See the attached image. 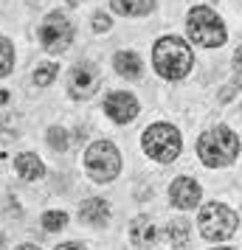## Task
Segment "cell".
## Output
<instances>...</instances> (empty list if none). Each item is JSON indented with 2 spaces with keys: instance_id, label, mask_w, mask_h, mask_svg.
<instances>
[{
  "instance_id": "cell-14",
  "label": "cell",
  "mask_w": 242,
  "mask_h": 250,
  "mask_svg": "<svg viewBox=\"0 0 242 250\" xmlns=\"http://www.w3.org/2000/svg\"><path fill=\"white\" fill-rule=\"evenodd\" d=\"M113 68L118 76H127V79H138L141 76V59L132 51H118L113 57Z\"/></svg>"
},
{
  "instance_id": "cell-9",
  "label": "cell",
  "mask_w": 242,
  "mask_h": 250,
  "mask_svg": "<svg viewBox=\"0 0 242 250\" xmlns=\"http://www.w3.org/2000/svg\"><path fill=\"white\" fill-rule=\"evenodd\" d=\"M104 113L113 118L115 124H130L135 115H138V102L132 93H121L115 90L104 99Z\"/></svg>"
},
{
  "instance_id": "cell-3",
  "label": "cell",
  "mask_w": 242,
  "mask_h": 250,
  "mask_svg": "<svg viewBox=\"0 0 242 250\" xmlns=\"http://www.w3.org/2000/svg\"><path fill=\"white\" fill-rule=\"evenodd\" d=\"M186 31L192 37V42L200 48H220L225 42V25L208 6H195L186 14Z\"/></svg>"
},
{
  "instance_id": "cell-4",
  "label": "cell",
  "mask_w": 242,
  "mask_h": 250,
  "mask_svg": "<svg viewBox=\"0 0 242 250\" xmlns=\"http://www.w3.org/2000/svg\"><path fill=\"white\" fill-rule=\"evenodd\" d=\"M144 152L150 155L152 160L158 163H172L180 149H183V141H180V132L175 129L172 124H152L144 129Z\"/></svg>"
},
{
  "instance_id": "cell-22",
  "label": "cell",
  "mask_w": 242,
  "mask_h": 250,
  "mask_svg": "<svg viewBox=\"0 0 242 250\" xmlns=\"http://www.w3.org/2000/svg\"><path fill=\"white\" fill-rule=\"evenodd\" d=\"M57 250H88L85 245H76V242H65V245H59Z\"/></svg>"
},
{
  "instance_id": "cell-8",
  "label": "cell",
  "mask_w": 242,
  "mask_h": 250,
  "mask_svg": "<svg viewBox=\"0 0 242 250\" xmlns=\"http://www.w3.org/2000/svg\"><path fill=\"white\" fill-rule=\"evenodd\" d=\"M99 84H102V73H99V68L93 62L73 65V70L68 76V90L73 99H90L93 93L99 90Z\"/></svg>"
},
{
  "instance_id": "cell-27",
  "label": "cell",
  "mask_w": 242,
  "mask_h": 250,
  "mask_svg": "<svg viewBox=\"0 0 242 250\" xmlns=\"http://www.w3.org/2000/svg\"><path fill=\"white\" fill-rule=\"evenodd\" d=\"M217 250H237V248H217Z\"/></svg>"
},
{
  "instance_id": "cell-16",
  "label": "cell",
  "mask_w": 242,
  "mask_h": 250,
  "mask_svg": "<svg viewBox=\"0 0 242 250\" xmlns=\"http://www.w3.org/2000/svg\"><path fill=\"white\" fill-rule=\"evenodd\" d=\"M189 236H192V225H189L186 219H175V222H169V228H166V239H169L172 248H186V245H189Z\"/></svg>"
},
{
  "instance_id": "cell-10",
  "label": "cell",
  "mask_w": 242,
  "mask_h": 250,
  "mask_svg": "<svg viewBox=\"0 0 242 250\" xmlns=\"http://www.w3.org/2000/svg\"><path fill=\"white\" fill-rule=\"evenodd\" d=\"M200 197H203V191H200L197 180H192V177H177V180H172V186H169V203H172L175 208L189 211V208L200 205Z\"/></svg>"
},
{
  "instance_id": "cell-13",
  "label": "cell",
  "mask_w": 242,
  "mask_h": 250,
  "mask_svg": "<svg viewBox=\"0 0 242 250\" xmlns=\"http://www.w3.org/2000/svg\"><path fill=\"white\" fill-rule=\"evenodd\" d=\"M14 169H17V174H20L23 180H40V177L45 174V166H43V160L37 158L34 152L17 155V158H14Z\"/></svg>"
},
{
  "instance_id": "cell-23",
  "label": "cell",
  "mask_w": 242,
  "mask_h": 250,
  "mask_svg": "<svg viewBox=\"0 0 242 250\" xmlns=\"http://www.w3.org/2000/svg\"><path fill=\"white\" fill-rule=\"evenodd\" d=\"M234 68H237V70H242V45L237 48V54H234Z\"/></svg>"
},
{
  "instance_id": "cell-17",
  "label": "cell",
  "mask_w": 242,
  "mask_h": 250,
  "mask_svg": "<svg viewBox=\"0 0 242 250\" xmlns=\"http://www.w3.org/2000/svg\"><path fill=\"white\" fill-rule=\"evenodd\" d=\"M12 68H14V45L6 37H0V76H9Z\"/></svg>"
},
{
  "instance_id": "cell-11",
  "label": "cell",
  "mask_w": 242,
  "mask_h": 250,
  "mask_svg": "<svg viewBox=\"0 0 242 250\" xmlns=\"http://www.w3.org/2000/svg\"><path fill=\"white\" fill-rule=\"evenodd\" d=\"M130 242L138 250H150L155 245V225L150 216H135L130 222Z\"/></svg>"
},
{
  "instance_id": "cell-18",
  "label": "cell",
  "mask_w": 242,
  "mask_h": 250,
  "mask_svg": "<svg viewBox=\"0 0 242 250\" xmlns=\"http://www.w3.org/2000/svg\"><path fill=\"white\" fill-rule=\"evenodd\" d=\"M68 225V214L65 211H45L43 214V228L45 230H62Z\"/></svg>"
},
{
  "instance_id": "cell-7",
  "label": "cell",
  "mask_w": 242,
  "mask_h": 250,
  "mask_svg": "<svg viewBox=\"0 0 242 250\" xmlns=\"http://www.w3.org/2000/svg\"><path fill=\"white\" fill-rule=\"evenodd\" d=\"M40 40H43L48 54H62L73 42V25L68 23L65 14H59V12L48 14L43 20V25H40Z\"/></svg>"
},
{
  "instance_id": "cell-21",
  "label": "cell",
  "mask_w": 242,
  "mask_h": 250,
  "mask_svg": "<svg viewBox=\"0 0 242 250\" xmlns=\"http://www.w3.org/2000/svg\"><path fill=\"white\" fill-rule=\"evenodd\" d=\"M110 17H107V14H96V17H93V31H99V34H102V31H110Z\"/></svg>"
},
{
  "instance_id": "cell-20",
  "label": "cell",
  "mask_w": 242,
  "mask_h": 250,
  "mask_svg": "<svg viewBox=\"0 0 242 250\" xmlns=\"http://www.w3.org/2000/svg\"><path fill=\"white\" fill-rule=\"evenodd\" d=\"M57 65H51V62H45V65H40V68L34 70V82L40 84V87H45V84H51V82L57 79Z\"/></svg>"
},
{
  "instance_id": "cell-15",
  "label": "cell",
  "mask_w": 242,
  "mask_h": 250,
  "mask_svg": "<svg viewBox=\"0 0 242 250\" xmlns=\"http://www.w3.org/2000/svg\"><path fill=\"white\" fill-rule=\"evenodd\" d=\"M113 12L124 14V17H141V14H150L155 0H110Z\"/></svg>"
},
{
  "instance_id": "cell-24",
  "label": "cell",
  "mask_w": 242,
  "mask_h": 250,
  "mask_svg": "<svg viewBox=\"0 0 242 250\" xmlns=\"http://www.w3.org/2000/svg\"><path fill=\"white\" fill-rule=\"evenodd\" d=\"M14 250H40L37 245H20V248H14Z\"/></svg>"
},
{
  "instance_id": "cell-12",
  "label": "cell",
  "mask_w": 242,
  "mask_h": 250,
  "mask_svg": "<svg viewBox=\"0 0 242 250\" xmlns=\"http://www.w3.org/2000/svg\"><path fill=\"white\" fill-rule=\"evenodd\" d=\"M79 219H82V222H88V225H93V228H102V225L110 222V208H107L104 200L90 197V200H85V203H82Z\"/></svg>"
},
{
  "instance_id": "cell-1",
  "label": "cell",
  "mask_w": 242,
  "mask_h": 250,
  "mask_svg": "<svg viewBox=\"0 0 242 250\" xmlns=\"http://www.w3.org/2000/svg\"><path fill=\"white\" fill-rule=\"evenodd\" d=\"M152 65L163 79H183L195 68V54L180 37H161L152 48Z\"/></svg>"
},
{
  "instance_id": "cell-25",
  "label": "cell",
  "mask_w": 242,
  "mask_h": 250,
  "mask_svg": "<svg viewBox=\"0 0 242 250\" xmlns=\"http://www.w3.org/2000/svg\"><path fill=\"white\" fill-rule=\"evenodd\" d=\"M6 99H9V96H6V90H0V104H6Z\"/></svg>"
},
{
  "instance_id": "cell-2",
  "label": "cell",
  "mask_w": 242,
  "mask_h": 250,
  "mask_svg": "<svg viewBox=\"0 0 242 250\" xmlns=\"http://www.w3.org/2000/svg\"><path fill=\"white\" fill-rule=\"evenodd\" d=\"M197 155L206 166H228L240 155V138L231 132L228 126H214L200 135L197 141Z\"/></svg>"
},
{
  "instance_id": "cell-26",
  "label": "cell",
  "mask_w": 242,
  "mask_h": 250,
  "mask_svg": "<svg viewBox=\"0 0 242 250\" xmlns=\"http://www.w3.org/2000/svg\"><path fill=\"white\" fill-rule=\"evenodd\" d=\"M68 3H70V6H76V3H82V0H68Z\"/></svg>"
},
{
  "instance_id": "cell-19",
  "label": "cell",
  "mask_w": 242,
  "mask_h": 250,
  "mask_svg": "<svg viewBox=\"0 0 242 250\" xmlns=\"http://www.w3.org/2000/svg\"><path fill=\"white\" fill-rule=\"evenodd\" d=\"M68 132H65V129H62V126H51V129H48V146L51 149H57V152H65V149H68Z\"/></svg>"
},
{
  "instance_id": "cell-5",
  "label": "cell",
  "mask_w": 242,
  "mask_h": 250,
  "mask_svg": "<svg viewBox=\"0 0 242 250\" xmlns=\"http://www.w3.org/2000/svg\"><path fill=\"white\" fill-rule=\"evenodd\" d=\"M85 169L96 183H113L121 171V155L110 141H96L85 152Z\"/></svg>"
},
{
  "instance_id": "cell-6",
  "label": "cell",
  "mask_w": 242,
  "mask_h": 250,
  "mask_svg": "<svg viewBox=\"0 0 242 250\" xmlns=\"http://www.w3.org/2000/svg\"><path fill=\"white\" fill-rule=\"evenodd\" d=\"M200 233L208 239V242H225L237 233V225H240V216L237 211H231L228 205L222 203H211L200 211Z\"/></svg>"
}]
</instances>
